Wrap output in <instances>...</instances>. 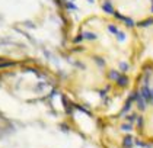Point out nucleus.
Wrapping results in <instances>:
<instances>
[{"label":"nucleus","mask_w":153,"mask_h":148,"mask_svg":"<svg viewBox=\"0 0 153 148\" xmlns=\"http://www.w3.org/2000/svg\"><path fill=\"white\" fill-rule=\"evenodd\" d=\"M0 148H108L101 116L76 102L47 67H0Z\"/></svg>","instance_id":"nucleus-1"},{"label":"nucleus","mask_w":153,"mask_h":148,"mask_svg":"<svg viewBox=\"0 0 153 148\" xmlns=\"http://www.w3.org/2000/svg\"><path fill=\"white\" fill-rule=\"evenodd\" d=\"M143 58L139 31L105 15L91 16L71 32L59 77L79 105L105 116L121 105Z\"/></svg>","instance_id":"nucleus-2"},{"label":"nucleus","mask_w":153,"mask_h":148,"mask_svg":"<svg viewBox=\"0 0 153 148\" xmlns=\"http://www.w3.org/2000/svg\"><path fill=\"white\" fill-rule=\"evenodd\" d=\"M108 148L153 147V57H144L121 105L101 116Z\"/></svg>","instance_id":"nucleus-3"},{"label":"nucleus","mask_w":153,"mask_h":148,"mask_svg":"<svg viewBox=\"0 0 153 148\" xmlns=\"http://www.w3.org/2000/svg\"><path fill=\"white\" fill-rule=\"evenodd\" d=\"M104 15L128 26L143 29L153 26V0H98Z\"/></svg>","instance_id":"nucleus-4"}]
</instances>
